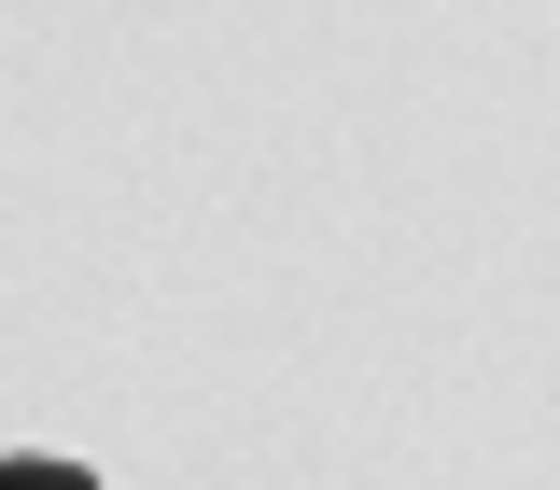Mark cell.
Listing matches in <instances>:
<instances>
[{
  "label": "cell",
  "instance_id": "cell-1",
  "mask_svg": "<svg viewBox=\"0 0 560 490\" xmlns=\"http://www.w3.org/2000/svg\"><path fill=\"white\" fill-rule=\"evenodd\" d=\"M0 490H98V477H84V463H57V448H14V463H0Z\"/></svg>",
  "mask_w": 560,
  "mask_h": 490
}]
</instances>
